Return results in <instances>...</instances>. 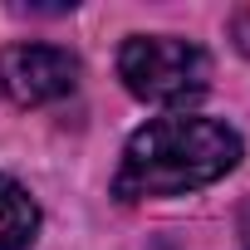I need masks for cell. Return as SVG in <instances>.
<instances>
[{"instance_id":"6da1fadb","label":"cell","mask_w":250,"mask_h":250,"mask_svg":"<svg viewBox=\"0 0 250 250\" xmlns=\"http://www.w3.org/2000/svg\"><path fill=\"white\" fill-rule=\"evenodd\" d=\"M235 162H240L235 128H226L216 118L172 113V118H157L133 133L113 191L123 201L177 196V191H196V187L221 182Z\"/></svg>"},{"instance_id":"7a4b0ae2","label":"cell","mask_w":250,"mask_h":250,"mask_svg":"<svg viewBox=\"0 0 250 250\" xmlns=\"http://www.w3.org/2000/svg\"><path fill=\"white\" fill-rule=\"evenodd\" d=\"M118 74L143 103H191L211 83V59L177 35H133L118 54Z\"/></svg>"},{"instance_id":"3957f363","label":"cell","mask_w":250,"mask_h":250,"mask_svg":"<svg viewBox=\"0 0 250 250\" xmlns=\"http://www.w3.org/2000/svg\"><path fill=\"white\" fill-rule=\"evenodd\" d=\"M74 83H79V59L59 44H10L0 54V88L20 108L54 103L74 93Z\"/></svg>"},{"instance_id":"277c9868","label":"cell","mask_w":250,"mask_h":250,"mask_svg":"<svg viewBox=\"0 0 250 250\" xmlns=\"http://www.w3.org/2000/svg\"><path fill=\"white\" fill-rule=\"evenodd\" d=\"M35 226H40V211L30 191L10 177H0V250H30Z\"/></svg>"},{"instance_id":"5b68a950","label":"cell","mask_w":250,"mask_h":250,"mask_svg":"<svg viewBox=\"0 0 250 250\" xmlns=\"http://www.w3.org/2000/svg\"><path fill=\"white\" fill-rule=\"evenodd\" d=\"M230 35H235V44H240V54H250V10H240V15L230 20Z\"/></svg>"},{"instance_id":"8992f818","label":"cell","mask_w":250,"mask_h":250,"mask_svg":"<svg viewBox=\"0 0 250 250\" xmlns=\"http://www.w3.org/2000/svg\"><path fill=\"white\" fill-rule=\"evenodd\" d=\"M240 240H245V250H250V206L240 211Z\"/></svg>"}]
</instances>
